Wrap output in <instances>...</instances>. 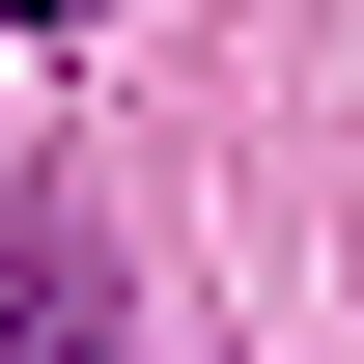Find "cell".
<instances>
[{
  "mask_svg": "<svg viewBox=\"0 0 364 364\" xmlns=\"http://www.w3.org/2000/svg\"><path fill=\"white\" fill-rule=\"evenodd\" d=\"M0 364H140V309H112V225H85V196H0Z\"/></svg>",
  "mask_w": 364,
  "mask_h": 364,
  "instance_id": "cell-1",
  "label": "cell"
},
{
  "mask_svg": "<svg viewBox=\"0 0 364 364\" xmlns=\"http://www.w3.org/2000/svg\"><path fill=\"white\" fill-rule=\"evenodd\" d=\"M0 28H85V0H0Z\"/></svg>",
  "mask_w": 364,
  "mask_h": 364,
  "instance_id": "cell-2",
  "label": "cell"
}]
</instances>
